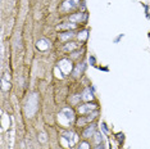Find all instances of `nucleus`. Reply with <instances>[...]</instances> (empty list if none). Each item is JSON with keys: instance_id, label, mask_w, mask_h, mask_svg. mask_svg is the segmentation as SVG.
<instances>
[{"instance_id": "nucleus-3", "label": "nucleus", "mask_w": 150, "mask_h": 149, "mask_svg": "<svg viewBox=\"0 0 150 149\" xmlns=\"http://www.w3.org/2000/svg\"><path fill=\"white\" fill-rule=\"evenodd\" d=\"M83 18H86V14H85V13H78V14L71 16L69 17V21L71 22H80V21H82Z\"/></svg>"}, {"instance_id": "nucleus-2", "label": "nucleus", "mask_w": 150, "mask_h": 149, "mask_svg": "<svg viewBox=\"0 0 150 149\" xmlns=\"http://www.w3.org/2000/svg\"><path fill=\"white\" fill-rule=\"evenodd\" d=\"M63 139H66V140L69 141V144H73V139H74V134L72 133V131H64V133L62 134Z\"/></svg>"}, {"instance_id": "nucleus-5", "label": "nucleus", "mask_w": 150, "mask_h": 149, "mask_svg": "<svg viewBox=\"0 0 150 149\" xmlns=\"http://www.w3.org/2000/svg\"><path fill=\"white\" fill-rule=\"evenodd\" d=\"M78 3V0H67L66 3H64L63 5V9H67V6H71V8H73V6H76Z\"/></svg>"}, {"instance_id": "nucleus-11", "label": "nucleus", "mask_w": 150, "mask_h": 149, "mask_svg": "<svg viewBox=\"0 0 150 149\" xmlns=\"http://www.w3.org/2000/svg\"><path fill=\"white\" fill-rule=\"evenodd\" d=\"M121 37H123V35H119V36L117 37V39H115V40H114V41H115V43H118V40H119V39H121Z\"/></svg>"}, {"instance_id": "nucleus-1", "label": "nucleus", "mask_w": 150, "mask_h": 149, "mask_svg": "<svg viewBox=\"0 0 150 149\" xmlns=\"http://www.w3.org/2000/svg\"><path fill=\"white\" fill-rule=\"evenodd\" d=\"M95 130H96V125H95V123H91L90 126H88L86 130L83 131V138H90L91 135L95 133Z\"/></svg>"}, {"instance_id": "nucleus-7", "label": "nucleus", "mask_w": 150, "mask_h": 149, "mask_svg": "<svg viewBox=\"0 0 150 149\" xmlns=\"http://www.w3.org/2000/svg\"><path fill=\"white\" fill-rule=\"evenodd\" d=\"M95 136H96V138H95V140H96V143H98V144H100V141H103V138H101V135H100V134H96Z\"/></svg>"}, {"instance_id": "nucleus-4", "label": "nucleus", "mask_w": 150, "mask_h": 149, "mask_svg": "<svg viewBox=\"0 0 150 149\" xmlns=\"http://www.w3.org/2000/svg\"><path fill=\"white\" fill-rule=\"evenodd\" d=\"M93 109H95V104H85V106L80 107V112H81V113H86V112L93 111Z\"/></svg>"}, {"instance_id": "nucleus-10", "label": "nucleus", "mask_w": 150, "mask_h": 149, "mask_svg": "<svg viewBox=\"0 0 150 149\" xmlns=\"http://www.w3.org/2000/svg\"><path fill=\"white\" fill-rule=\"evenodd\" d=\"M96 149H104V147H103V144H99L98 147H96Z\"/></svg>"}, {"instance_id": "nucleus-6", "label": "nucleus", "mask_w": 150, "mask_h": 149, "mask_svg": "<svg viewBox=\"0 0 150 149\" xmlns=\"http://www.w3.org/2000/svg\"><path fill=\"white\" fill-rule=\"evenodd\" d=\"M72 36H73V32L72 31L60 33V40H67V39H69V37H72Z\"/></svg>"}, {"instance_id": "nucleus-8", "label": "nucleus", "mask_w": 150, "mask_h": 149, "mask_svg": "<svg viewBox=\"0 0 150 149\" xmlns=\"http://www.w3.org/2000/svg\"><path fill=\"white\" fill-rule=\"evenodd\" d=\"M101 127H103V130H104V133H108V127H107V125H105L104 122L101 123Z\"/></svg>"}, {"instance_id": "nucleus-9", "label": "nucleus", "mask_w": 150, "mask_h": 149, "mask_svg": "<svg viewBox=\"0 0 150 149\" xmlns=\"http://www.w3.org/2000/svg\"><path fill=\"white\" fill-rule=\"evenodd\" d=\"M90 63L93 64V66H95V58L94 57H90Z\"/></svg>"}]
</instances>
